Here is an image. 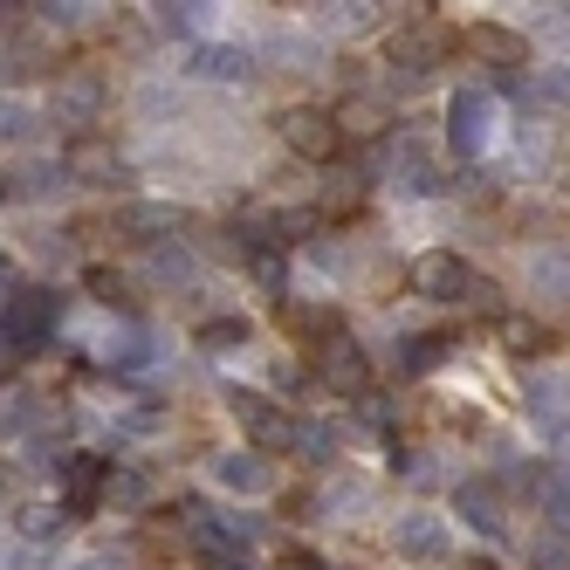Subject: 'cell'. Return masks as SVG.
I'll return each mask as SVG.
<instances>
[{
	"mask_svg": "<svg viewBox=\"0 0 570 570\" xmlns=\"http://www.w3.org/2000/svg\"><path fill=\"white\" fill-rule=\"evenodd\" d=\"M227 399V413L240 420V433H248V446L255 454H296V413L289 405H275V399H262V392H248V385H234V392H220Z\"/></svg>",
	"mask_w": 570,
	"mask_h": 570,
	"instance_id": "1",
	"label": "cell"
},
{
	"mask_svg": "<svg viewBox=\"0 0 570 570\" xmlns=\"http://www.w3.org/2000/svg\"><path fill=\"white\" fill-rule=\"evenodd\" d=\"M529 570H570V529H543L529 543Z\"/></svg>",
	"mask_w": 570,
	"mask_h": 570,
	"instance_id": "31",
	"label": "cell"
},
{
	"mask_svg": "<svg viewBox=\"0 0 570 570\" xmlns=\"http://www.w3.org/2000/svg\"><path fill=\"white\" fill-rule=\"evenodd\" d=\"M151 275L158 282H193V255L179 248V240H166V248H151Z\"/></svg>",
	"mask_w": 570,
	"mask_h": 570,
	"instance_id": "34",
	"label": "cell"
},
{
	"mask_svg": "<svg viewBox=\"0 0 570 570\" xmlns=\"http://www.w3.org/2000/svg\"><path fill=\"white\" fill-rule=\"evenodd\" d=\"M282 331L303 337L309 351H323L331 337H344V316H337V303H282Z\"/></svg>",
	"mask_w": 570,
	"mask_h": 570,
	"instance_id": "18",
	"label": "cell"
},
{
	"mask_svg": "<svg viewBox=\"0 0 570 570\" xmlns=\"http://www.w3.org/2000/svg\"><path fill=\"white\" fill-rule=\"evenodd\" d=\"M454 351V337H405V351H399V364L405 372H433V364Z\"/></svg>",
	"mask_w": 570,
	"mask_h": 570,
	"instance_id": "32",
	"label": "cell"
},
{
	"mask_svg": "<svg viewBox=\"0 0 570 570\" xmlns=\"http://www.w3.org/2000/svg\"><path fill=\"white\" fill-rule=\"evenodd\" d=\"M461 49H468L481 69H495L502 83H522V76H529V35H522V28H502V21H474V28L461 35Z\"/></svg>",
	"mask_w": 570,
	"mask_h": 570,
	"instance_id": "7",
	"label": "cell"
},
{
	"mask_svg": "<svg viewBox=\"0 0 570 570\" xmlns=\"http://www.w3.org/2000/svg\"><path fill=\"white\" fill-rule=\"evenodd\" d=\"M104 481H110L104 454H69L62 461V509L69 515H97L104 509Z\"/></svg>",
	"mask_w": 570,
	"mask_h": 570,
	"instance_id": "16",
	"label": "cell"
},
{
	"mask_svg": "<svg viewBox=\"0 0 570 570\" xmlns=\"http://www.w3.org/2000/svg\"><path fill=\"white\" fill-rule=\"evenodd\" d=\"M207 570H255L248 543H207Z\"/></svg>",
	"mask_w": 570,
	"mask_h": 570,
	"instance_id": "38",
	"label": "cell"
},
{
	"mask_svg": "<svg viewBox=\"0 0 570 570\" xmlns=\"http://www.w3.org/2000/svg\"><path fill=\"white\" fill-rule=\"evenodd\" d=\"M495 344H502L509 357H543V351H550V323L529 316V309H509V316L495 323Z\"/></svg>",
	"mask_w": 570,
	"mask_h": 570,
	"instance_id": "22",
	"label": "cell"
},
{
	"mask_svg": "<svg viewBox=\"0 0 570 570\" xmlns=\"http://www.w3.org/2000/svg\"><path fill=\"white\" fill-rule=\"evenodd\" d=\"M461 309H474V316H495V323L509 316V309H502V289H495V282H488V275H474V282H468V296H461Z\"/></svg>",
	"mask_w": 570,
	"mask_h": 570,
	"instance_id": "36",
	"label": "cell"
},
{
	"mask_svg": "<svg viewBox=\"0 0 570 570\" xmlns=\"http://www.w3.org/2000/svg\"><path fill=\"white\" fill-rule=\"evenodd\" d=\"M446 49H454V28L433 21L426 8H420V14H405V21L385 35V62H392L399 76H426V69H440Z\"/></svg>",
	"mask_w": 570,
	"mask_h": 570,
	"instance_id": "2",
	"label": "cell"
},
{
	"mask_svg": "<svg viewBox=\"0 0 570 570\" xmlns=\"http://www.w3.org/2000/svg\"><path fill=\"white\" fill-rule=\"evenodd\" d=\"M179 227H186V220H179V207H166V199H125V207L110 214V234L145 240V248H166Z\"/></svg>",
	"mask_w": 570,
	"mask_h": 570,
	"instance_id": "13",
	"label": "cell"
},
{
	"mask_svg": "<svg viewBox=\"0 0 570 570\" xmlns=\"http://www.w3.org/2000/svg\"><path fill=\"white\" fill-rule=\"evenodd\" d=\"M275 62H289V76H309V69L323 62V49H316V42H296V35H282V42H275Z\"/></svg>",
	"mask_w": 570,
	"mask_h": 570,
	"instance_id": "37",
	"label": "cell"
},
{
	"mask_svg": "<svg viewBox=\"0 0 570 570\" xmlns=\"http://www.w3.org/2000/svg\"><path fill=\"white\" fill-rule=\"evenodd\" d=\"M529 289H537L543 303H570V248H563V240L529 255Z\"/></svg>",
	"mask_w": 570,
	"mask_h": 570,
	"instance_id": "23",
	"label": "cell"
},
{
	"mask_svg": "<svg viewBox=\"0 0 570 570\" xmlns=\"http://www.w3.org/2000/svg\"><path fill=\"white\" fill-rule=\"evenodd\" d=\"M563 193H570V173H563Z\"/></svg>",
	"mask_w": 570,
	"mask_h": 570,
	"instance_id": "42",
	"label": "cell"
},
{
	"mask_svg": "<svg viewBox=\"0 0 570 570\" xmlns=\"http://www.w3.org/2000/svg\"><path fill=\"white\" fill-rule=\"evenodd\" d=\"M364 199H372V173H357V166H337L331 179H323V199H316V214L323 220H357L364 214Z\"/></svg>",
	"mask_w": 570,
	"mask_h": 570,
	"instance_id": "17",
	"label": "cell"
},
{
	"mask_svg": "<svg viewBox=\"0 0 570 570\" xmlns=\"http://www.w3.org/2000/svg\"><path fill=\"white\" fill-rule=\"evenodd\" d=\"M296 454L323 468V461L337 454V426H316V420H303V426H296Z\"/></svg>",
	"mask_w": 570,
	"mask_h": 570,
	"instance_id": "33",
	"label": "cell"
},
{
	"mask_svg": "<svg viewBox=\"0 0 570 570\" xmlns=\"http://www.w3.org/2000/svg\"><path fill=\"white\" fill-rule=\"evenodd\" d=\"M207 474H214V488H227V495H268L275 488V468H268V454H255V446L207 454Z\"/></svg>",
	"mask_w": 570,
	"mask_h": 570,
	"instance_id": "14",
	"label": "cell"
},
{
	"mask_svg": "<svg viewBox=\"0 0 570 570\" xmlns=\"http://www.w3.org/2000/svg\"><path fill=\"white\" fill-rule=\"evenodd\" d=\"M316 234H323L316 207H275V248H289V240H316Z\"/></svg>",
	"mask_w": 570,
	"mask_h": 570,
	"instance_id": "30",
	"label": "cell"
},
{
	"mask_svg": "<svg viewBox=\"0 0 570 570\" xmlns=\"http://www.w3.org/2000/svg\"><path fill=\"white\" fill-rule=\"evenodd\" d=\"M488 138H495V97L488 90H454L446 97V145L461 158H481Z\"/></svg>",
	"mask_w": 570,
	"mask_h": 570,
	"instance_id": "10",
	"label": "cell"
},
{
	"mask_svg": "<svg viewBox=\"0 0 570 570\" xmlns=\"http://www.w3.org/2000/svg\"><path fill=\"white\" fill-rule=\"evenodd\" d=\"M248 268H255V282L282 303V282H289V262H282V248H262V255H248Z\"/></svg>",
	"mask_w": 570,
	"mask_h": 570,
	"instance_id": "35",
	"label": "cell"
},
{
	"mask_svg": "<svg viewBox=\"0 0 570 570\" xmlns=\"http://www.w3.org/2000/svg\"><path fill=\"white\" fill-rule=\"evenodd\" d=\"M62 179L69 186H131V158L117 151L104 131H83L62 145Z\"/></svg>",
	"mask_w": 570,
	"mask_h": 570,
	"instance_id": "4",
	"label": "cell"
},
{
	"mask_svg": "<svg viewBox=\"0 0 570 570\" xmlns=\"http://www.w3.org/2000/svg\"><path fill=\"white\" fill-rule=\"evenodd\" d=\"M405 282H413V296H426V303H461L468 282H474V268L454 248H426V255L405 262Z\"/></svg>",
	"mask_w": 570,
	"mask_h": 570,
	"instance_id": "11",
	"label": "cell"
},
{
	"mask_svg": "<svg viewBox=\"0 0 570 570\" xmlns=\"http://www.w3.org/2000/svg\"><path fill=\"white\" fill-rule=\"evenodd\" d=\"M14 372H21V351H14V344H0V385H8Z\"/></svg>",
	"mask_w": 570,
	"mask_h": 570,
	"instance_id": "41",
	"label": "cell"
},
{
	"mask_svg": "<svg viewBox=\"0 0 570 570\" xmlns=\"http://www.w3.org/2000/svg\"><path fill=\"white\" fill-rule=\"evenodd\" d=\"M104 110H110V83L97 69H83V62L56 69V90H49V117H56V125H76V138H83L90 125H104Z\"/></svg>",
	"mask_w": 570,
	"mask_h": 570,
	"instance_id": "3",
	"label": "cell"
},
{
	"mask_svg": "<svg viewBox=\"0 0 570 570\" xmlns=\"http://www.w3.org/2000/svg\"><path fill=\"white\" fill-rule=\"evenodd\" d=\"M193 76H199V83H248L255 56L234 49V42H207V49H193Z\"/></svg>",
	"mask_w": 570,
	"mask_h": 570,
	"instance_id": "20",
	"label": "cell"
},
{
	"mask_svg": "<svg viewBox=\"0 0 570 570\" xmlns=\"http://www.w3.org/2000/svg\"><path fill=\"white\" fill-rule=\"evenodd\" d=\"M35 131H42V117L21 97H0V145H35Z\"/></svg>",
	"mask_w": 570,
	"mask_h": 570,
	"instance_id": "28",
	"label": "cell"
},
{
	"mask_svg": "<svg viewBox=\"0 0 570 570\" xmlns=\"http://www.w3.org/2000/svg\"><path fill=\"white\" fill-rule=\"evenodd\" d=\"M49 323H56V289H42V282H28V289H14L8 316H0V344H14L21 357L49 344Z\"/></svg>",
	"mask_w": 570,
	"mask_h": 570,
	"instance_id": "9",
	"label": "cell"
},
{
	"mask_svg": "<svg viewBox=\"0 0 570 570\" xmlns=\"http://www.w3.org/2000/svg\"><path fill=\"white\" fill-rule=\"evenodd\" d=\"M158 502V481L145 474V468H110V481H104V509H117V515H145Z\"/></svg>",
	"mask_w": 570,
	"mask_h": 570,
	"instance_id": "21",
	"label": "cell"
},
{
	"mask_svg": "<svg viewBox=\"0 0 570 570\" xmlns=\"http://www.w3.org/2000/svg\"><path fill=\"white\" fill-rule=\"evenodd\" d=\"M275 570H331V563H316V557H303V550H289V557H275Z\"/></svg>",
	"mask_w": 570,
	"mask_h": 570,
	"instance_id": "40",
	"label": "cell"
},
{
	"mask_svg": "<svg viewBox=\"0 0 570 570\" xmlns=\"http://www.w3.org/2000/svg\"><path fill=\"white\" fill-rule=\"evenodd\" d=\"M90 296H97V303H125V275H110V268H90Z\"/></svg>",
	"mask_w": 570,
	"mask_h": 570,
	"instance_id": "39",
	"label": "cell"
},
{
	"mask_svg": "<svg viewBox=\"0 0 570 570\" xmlns=\"http://www.w3.org/2000/svg\"><path fill=\"white\" fill-rule=\"evenodd\" d=\"M446 515L440 509H405L399 522H392V550L405 557V563H446Z\"/></svg>",
	"mask_w": 570,
	"mask_h": 570,
	"instance_id": "12",
	"label": "cell"
},
{
	"mask_svg": "<svg viewBox=\"0 0 570 570\" xmlns=\"http://www.w3.org/2000/svg\"><path fill=\"white\" fill-rule=\"evenodd\" d=\"M275 138L289 145L296 158H309V166H331V158L344 151V138H337V125H331V110L323 104H289L275 117Z\"/></svg>",
	"mask_w": 570,
	"mask_h": 570,
	"instance_id": "5",
	"label": "cell"
},
{
	"mask_svg": "<svg viewBox=\"0 0 570 570\" xmlns=\"http://www.w3.org/2000/svg\"><path fill=\"white\" fill-rule=\"evenodd\" d=\"M379 21V8H364V0H344V8H316V28L323 35H364Z\"/></svg>",
	"mask_w": 570,
	"mask_h": 570,
	"instance_id": "27",
	"label": "cell"
},
{
	"mask_svg": "<svg viewBox=\"0 0 570 570\" xmlns=\"http://www.w3.org/2000/svg\"><path fill=\"white\" fill-rule=\"evenodd\" d=\"M62 522H69V509L62 502H28L21 515H14V529L28 543H49V537H62Z\"/></svg>",
	"mask_w": 570,
	"mask_h": 570,
	"instance_id": "26",
	"label": "cell"
},
{
	"mask_svg": "<svg viewBox=\"0 0 570 570\" xmlns=\"http://www.w3.org/2000/svg\"><path fill=\"white\" fill-rule=\"evenodd\" d=\"M454 509H461V522H468V529L495 537L502 515H509V495H502L495 481H461V488H454Z\"/></svg>",
	"mask_w": 570,
	"mask_h": 570,
	"instance_id": "19",
	"label": "cell"
},
{
	"mask_svg": "<svg viewBox=\"0 0 570 570\" xmlns=\"http://www.w3.org/2000/svg\"><path fill=\"white\" fill-rule=\"evenodd\" d=\"M240 344H248V323H240V316H207V323H199V351L227 357V351H240Z\"/></svg>",
	"mask_w": 570,
	"mask_h": 570,
	"instance_id": "29",
	"label": "cell"
},
{
	"mask_svg": "<svg viewBox=\"0 0 570 570\" xmlns=\"http://www.w3.org/2000/svg\"><path fill=\"white\" fill-rule=\"evenodd\" d=\"M309 372H316V392H331V399H364L372 392V357H364V344H351V337H331L323 351H309Z\"/></svg>",
	"mask_w": 570,
	"mask_h": 570,
	"instance_id": "6",
	"label": "cell"
},
{
	"mask_svg": "<svg viewBox=\"0 0 570 570\" xmlns=\"http://www.w3.org/2000/svg\"><path fill=\"white\" fill-rule=\"evenodd\" d=\"M331 125H337L344 145H372V138L392 131V110H385V97H372V90H351V97L331 104Z\"/></svg>",
	"mask_w": 570,
	"mask_h": 570,
	"instance_id": "15",
	"label": "cell"
},
{
	"mask_svg": "<svg viewBox=\"0 0 570 570\" xmlns=\"http://www.w3.org/2000/svg\"><path fill=\"white\" fill-rule=\"evenodd\" d=\"M385 179L405 193V199H433L440 186H446V173H440V145H426V138H392V158H385Z\"/></svg>",
	"mask_w": 570,
	"mask_h": 570,
	"instance_id": "8",
	"label": "cell"
},
{
	"mask_svg": "<svg viewBox=\"0 0 570 570\" xmlns=\"http://www.w3.org/2000/svg\"><path fill=\"white\" fill-rule=\"evenodd\" d=\"M529 413H537V426H550V433H570V379L563 372L529 379Z\"/></svg>",
	"mask_w": 570,
	"mask_h": 570,
	"instance_id": "24",
	"label": "cell"
},
{
	"mask_svg": "<svg viewBox=\"0 0 570 570\" xmlns=\"http://www.w3.org/2000/svg\"><path fill=\"white\" fill-rule=\"evenodd\" d=\"M522 104H537V110H570V62H550V69H529L522 76Z\"/></svg>",
	"mask_w": 570,
	"mask_h": 570,
	"instance_id": "25",
	"label": "cell"
}]
</instances>
